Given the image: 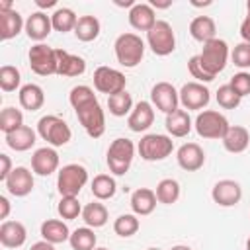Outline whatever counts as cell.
Listing matches in <instances>:
<instances>
[{
  "instance_id": "obj_43",
  "label": "cell",
  "mask_w": 250,
  "mask_h": 250,
  "mask_svg": "<svg viewBox=\"0 0 250 250\" xmlns=\"http://www.w3.org/2000/svg\"><path fill=\"white\" fill-rule=\"evenodd\" d=\"M230 59L234 62V66L238 68H248L250 66V43L242 41L238 45H234L232 53H230Z\"/></svg>"
},
{
  "instance_id": "obj_29",
  "label": "cell",
  "mask_w": 250,
  "mask_h": 250,
  "mask_svg": "<svg viewBox=\"0 0 250 250\" xmlns=\"http://www.w3.org/2000/svg\"><path fill=\"white\" fill-rule=\"evenodd\" d=\"M215 31H217L215 21H213V18H209V16H197V18H193L191 23H189V33H191V37H193L195 41H199V43H207V41L215 39Z\"/></svg>"
},
{
  "instance_id": "obj_46",
  "label": "cell",
  "mask_w": 250,
  "mask_h": 250,
  "mask_svg": "<svg viewBox=\"0 0 250 250\" xmlns=\"http://www.w3.org/2000/svg\"><path fill=\"white\" fill-rule=\"evenodd\" d=\"M12 160L8 154H0V180L6 182V178L12 174Z\"/></svg>"
},
{
  "instance_id": "obj_24",
  "label": "cell",
  "mask_w": 250,
  "mask_h": 250,
  "mask_svg": "<svg viewBox=\"0 0 250 250\" xmlns=\"http://www.w3.org/2000/svg\"><path fill=\"white\" fill-rule=\"evenodd\" d=\"M23 27H25V21L21 20L18 10L12 8L6 12H0V39L2 41L14 39Z\"/></svg>"
},
{
  "instance_id": "obj_48",
  "label": "cell",
  "mask_w": 250,
  "mask_h": 250,
  "mask_svg": "<svg viewBox=\"0 0 250 250\" xmlns=\"http://www.w3.org/2000/svg\"><path fill=\"white\" fill-rule=\"evenodd\" d=\"M8 215H10V201L8 197L0 195V219H8Z\"/></svg>"
},
{
  "instance_id": "obj_26",
  "label": "cell",
  "mask_w": 250,
  "mask_h": 250,
  "mask_svg": "<svg viewBox=\"0 0 250 250\" xmlns=\"http://www.w3.org/2000/svg\"><path fill=\"white\" fill-rule=\"evenodd\" d=\"M35 139H37L35 131L31 127H27V125H21L20 129H16V131L6 135V145L16 152H25L35 145Z\"/></svg>"
},
{
  "instance_id": "obj_11",
  "label": "cell",
  "mask_w": 250,
  "mask_h": 250,
  "mask_svg": "<svg viewBox=\"0 0 250 250\" xmlns=\"http://www.w3.org/2000/svg\"><path fill=\"white\" fill-rule=\"evenodd\" d=\"M29 66L35 74L39 76H51L57 74V57H55V49H51L49 45L37 43L29 49Z\"/></svg>"
},
{
  "instance_id": "obj_27",
  "label": "cell",
  "mask_w": 250,
  "mask_h": 250,
  "mask_svg": "<svg viewBox=\"0 0 250 250\" xmlns=\"http://www.w3.org/2000/svg\"><path fill=\"white\" fill-rule=\"evenodd\" d=\"M41 236H43V240H47L51 244H61L70 238V230H68L66 223H62L59 219H47L41 225Z\"/></svg>"
},
{
  "instance_id": "obj_38",
  "label": "cell",
  "mask_w": 250,
  "mask_h": 250,
  "mask_svg": "<svg viewBox=\"0 0 250 250\" xmlns=\"http://www.w3.org/2000/svg\"><path fill=\"white\" fill-rule=\"evenodd\" d=\"M139 227H141V223H139V219H137L135 213L119 215V217L115 219V223H113V230H115V234H119V236H123V238L133 236V234L139 230Z\"/></svg>"
},
{
  "instance_id": "obj_12",
  "label": "cell",
  "mask_w": 250,
  "mask_h": 250,
  "mask_svg": "<svg viewBox=\"0 0 250 250\" xmlns=\"http://www.w3.org/2000/svg\"><path fill=\"white\" fill-rule=\"evenodd\" d=\"M150 100L156 105V109H160L162 113L168 115V113L178 109L180 94L170 82H156L152 86V90H150Z\"/></svg>"
},
{
  "instance_id": "obj_54",
  "label": "cell",
  "mask_w": 250,
  "mask_h": 250,
  "mask_svg": "<svg viewBox=\"0 0 250 250\" xmlns=\"http://www.w3.org/2000/svg\"><path fill=\"white\" fill-rule=\"evenodd\" d=\"M246 250H250V238L246 240Z\"/></svg>"
},
{
  "instance_id": "obj_6",
  "label": "cell",
  "mask_w": 250,
  "mask_h": 250,
  "mask_svg": "<svg viewBox=\"0 0 250 250\" xmlns=\"http://www.w3.org/2000/svg\"><path fill=\"white\" fill-rule=\"evenodd\" d=\"M139 154L143 160L146 162H156V160H164L166 156L172 154L174 150V143L168 135H160V133H150L145 135L139 141Z\"/></svg>"
},
{
  "instance_id": "obj_56",
  "label": "cell",
  "mask_w": 250,
  "mask_h": 250,
  "mask_svg": "<svg viewBox=\"0 0 250 250\" xmlns=\"http://www.w3.org/2000/svg\"><path fill=\"white\" fill-rule=\"evenodd\" d=\"M146 250H160V248H146Z\"/></svg>"
},
{
  "instance_id": "obj_31",
  "label": "cell",
  "mask_w": 250,
  "mask_h": 250,
  "mask_svg": "<svg viewBox=\"0 0 250 250\" xmlns=\"http://www.w3.org/2000/svg\"><path fill=\"white\" fill-rule=\"evenodd\" d=\"M74 35L78 41L90 43L100 35V20L96 16H80L74 27Z\"/></svg>"
},
{
  "instance_id": "obj_36",
  "label": "cell",
  "mask_w": 250,
  "mask_h": 250,
  "mask_svg": "<svg viewBox=\"0 0 250 250\" xmlns=\"http://www.w3.org/2000/svg\"><path fill=\"white\" fill-rule=\"evenodd\" d=\"M154 193H156L158 203L172 205V203H176L178 197H180V184H178L176 180H172V178H164V180L158 182Z\"/></svg>"
},
{
  "instance_id": "obj_3",
  "label": "cell",
  "mask_w": 250,
  "mask_h": 250,
  "mask_svg": "<svg viewBox=\"0 0 250 250\" xmlns=\"http://www.w3.org/2000/svg\"><path fill=\"white\" fill-rule=\"evenodd\" d=\"M197 57H199L201 66L215 78V76H217L219 72H223L225 66H227L229 45H227V41L215 37V39L203 43V49H201V53H199Z\"/></svg>"
},
{
  "instance_id": "obj_25",
  "label": "cell",
  "mask_w": 250,
  "mask_h": 250,
  "mask_svg": "<svg viewBox=\"0 0 250 250\" xmlns=\"http://www.w3.org/2000/svg\"><path fill=\"white\" fill-rule=\"evenodd\" d=\"M156 201H158L156 193L148 188H139L131 193V209L135 215H141V217L150 215L156 207Z\"/></svg>"
},
{
  "instance_id": "obj_33",
  "label": "cell",
  "mask_w": 250,
  "mask_h": 250,
  "mask_svg": "<svg viewBox=\"0 0 250 250\" xmlns=\"http://www.w3.org/2000/svg\"><path fill=\"white\" fill-rule=\"evenodd\" d=\"M76 21H78V16H76L74 10H70V8H57V10L53 12V16H51L53 29H55V31H61V33L74 31Z\"/></svg>"
},
{
  "instance_id": "obj_32",
  "label": "cell",
  "mask_w": 250,
  "mask_h": 250,
  "mask_svg": "<svg viewBox=\"0 0 250 250\" xmlns=\"http://www.w3.org/2000/svg\"><path fill=\"white\" fill-rule=\"evenodd\" d=\"M82 219L86 223V227L90 229H100L107 223V209L104 203L100 201H92L82 209Z\"/></svg>"
},
{
  "instance_id": "obj_9",
  "label": "cell",
  "mask_w": 250,
  "mask_h": 250,
  "mask_svg": "<svg viewBox=\"0 0 250 250\" xmlns=\"http://www.w3.org/2000/svg\"><path fill=\"white\" fill-rule=\"evenodd\" d=\"M193 127H195L197 135L203 139H223L230 125L223 113H219L215 109H205V111L197 113Z\"/></svg>"
},
{
  "instance_id": "obj_19",
  "label": "cell",
  "mask_w": 250,
  "mask_h": 250,
  "mask_svg": "<svg viewBox=\"0 0 250 250\" xmlns=\"http://www.w3.org/2000/svg\"><path fill=\"white\" fill-rule=\"evenodd\" d=\"M129 23L131 27L139 29V31H150L152 25L156 23V16H154V8L150 4L139 2L129 10Z\"/></svg>"
},
{
  "instance_id": "obj_20",
  "label": "cell",
  "mask_w": 250,
  "mask_h": 250,
  "mask_svg": "<svg viewBox=\"0 0 250 250\" xmlns=\"http://www.w3.org/2000/svg\"><path fill=\"white\" fill-rule=\"evenodd\" d=\"M154 121V109L148 102H139L133 111L129 113V119H127V125L133 133H143L146 131Z\"/></svg>"
},
{
  "instance_id": "obj_42",
  "label": "cell",
  "mask_w": 250,
  "mask_h": 250,
  "mask_svg": "<svg viewBox=\"0 0 250 250\" xmlns=\"http://www.w3.org/2000/svg\"><path fill=\"white\" fill-rule=\"evenodd\" d=\"M240 96L229 86V84H225V86H221L219 90H217V104L223 107V109H234V107H238L240 105Z\"/></svg>"
},
{
  "instance_id": "obj_14",
  "label": "cell",
  "mask_w": 250,
  "mask_h": 250,
  "mask_svg": "<svg viewBox=\"0 0 250 250\" xmlns=\"http://www.w3.org/2000/svg\"><path fill=\"white\" fill-rule=\"evenodd\" d=\"M211 197L221 207H232V205H236L240 201L242 188L234 180H219L211 189Z\"/></svg>"
},
{
  "instance_id": "obj_34",
  "label": "cell",
  "mask_w": 250,
  "mask_h": 250,
  "mask_svg": "<svg viewBox=\"0 0 250 250\" xmlns=\"http://www.w3.org/2000/svg\"><path fill=\"white\" fill-rule=\"evenodd\" d=\"M107 109L111 115L115 117H125L127 113L133 111V98L127 90L119 92V94H113L107 98Z\"/></svg>"
},
{
  "instance_id": "obj_8",
  "label": "cell",
  "mask_w": 250,
  "mask_h": 250,
  "mask_svg": "<svg viewBox=\"0 0 250 250\" xmlns=\"http://www.w3.org/2000/svg\"><path fill=\"white\" fill-rule=\"evenodd\" d=\"M146 43H148L150 51L154 55H158V57H166V55L174 53L176 35H174L172 25L168 21H164V20H156L152 29L146 33Z\"/></svg>"
},
{
  "instance_id": "obj_47",
  "label": "cell",
  "mask_w": 250,
  "mask_h": 250,
  "mask_svg": "<svg viewBox=\"0 0 250 250\" xmlns=\"http://www.w3.org/2000/svg\"><path fill=\"white\" fill-rule=\"evenodd\" d=\"M240 35H242V39L246 43H250V16H246L242 20V23H240Z\"/></svg>"
},
{
  "instance_id": "obj_21",
  "label": "cell",
  "mask_w": 250,
  "mask_h": 250,
  "mask_svg": "<svg viewBox=\"0 0 250 250\" xmlns=\"http://www.w3.org/2000/svg\"><path fill=\"white\" fill-rule=\"evenodd\" d=\"M27 238V230L20 221H4L0 225V242L6 248H20Z\"/></svg>"
},
{
  "instance_id": "obj_22",
  "label": "cell",
  "mask_w": 250,
  "mask_h": 250,
  "mask_svg": "<svg viewBox=\"0 0 250 250\" xmlns=\"http://www.w3.org/2000/svg\"><path fill=\"white\" fill-rule=\"evenodd\" d=\"M221 141H223L225 150H229L232 154H238V152H244L248 148V145H250V133L242 125H230L229 131L225 133V137Z\"/></svg>"
},
{
  "instance_id": "obj_13",
  "label": "cell",
  "mask_w": 250,
  "mask_h": 250,
  "mask_svg": "<svg viewBox=\"0 0 250 250\" xmlns=\"http://www.w3.org/2000/svg\"><path fill=\"white\" fill-rule=\"evenodd\" d=\"M178 94H180V104L186 109H203L211 100V92L201 82H188L182 86Z\"/></svg>"
},
{
  "instance_id": "obj_52",
  "label": "cell",
  "mask_w": 250,
  "mask_h": 250,
  "mask_svg": "<svg viewBox=\"0 0 250 250\" xmlns=\"http://www.w3.org/2000/svg\"><path fill=\"white\" fill-rule=\"evenodd\" d=\"M170 250H191L189 246H186V244H176V246H172Z\"/></svg>"
},
{
  "instance_id": "obj_4",
  "label": "cell",
  "mask_w": 250,
  "mask_h": 250,
  "mask_svg": "<svg viewBox=\"0 0 250 250\" xmlns=\"http://www.w3.org/2000/svg\"><path fill=\"white\" fill-rule=\"evenodd\" d=\"M37 135L43 141H47L51 146H62L70 141L72 131L64 119L57 115H43L37 121Z\"/></svg>"
},
{
  "instance_id": "obj_39",
  "label": "cell",
  "mask_w": 250,
  "mask_h": 250,
  "mask_svg": "<svg viewBox=\"0 0 250 250\" xmlns=\"http://www.w3.org/2000/svg\"><path fill=\"white\" fill-rule=\"evenodd\" d=\"M23 125V113L16 107H4L0 113V129L4 131V135L20 129Z\"/></svg>"
},
{
  "instance_id": "obj_51",
  "label": "cell",
  "mask_w": 250,
  "mask_h": 250,
  "mask_svg": "<svg viewBox=\"0 0 250 250\" xmlns=\"http://www.w3.org/2000/svg\"><path fill=\"white\" fill-rule=\"evenodd\" d=\"M150 6L152 8H168V6H172V0H168V2H156V0H152Z\"/></svg>"
},
{
  "instance_id": "obj_23",
  "label": "cell",
  "mask_w": 250,
  "mask_h": 250,
  "mask_svg": "<svg viewBox=\"0 0 250 250\" xmlns=\"http://www.w3.org/2000/svg\"><path fill=\"white\" fill-rule=\"evenodd\" d=\"M53 29L51 23V16L43 14V12H33L27 20H25V33L29 39L33 41H43Z\"/></svg>"
},
{
  "instance_id": "obj_41",
  "label": "cell",
  "mask_w": 250,
  "mask_h": 250,
  "mask_svg": "<svg viewBox=\"0 0 250 250\" xmlns=\"http://www.w3.org/2000/svg\"><path fill=\"white\" fill-rule=\"evenodd\" d=\"M82 209H84V207H80L78 197H61V201H59V205H57L59 215H61L62 219H66V221H72V219H76L78 215H82Z\"/></svg>"
},
{
  "instance_id": "obj_49",
  "label": "cell",
  "mask_w": 250,
  "mask_h": 250,
  "mask_svg": "<svg viewBox=\"0 0 250 250\" xmlns=\"http://www.w3.org/2000/svg\"><path fill=\"white\" fill-rule=\"evenodd\" d=\"M29 250H55V244H51V242H47V240H39V242L31 244Z\"/></svg>"
},
{
  "instance_id": "obj_50",
  "label": "cell",
  "mask_w": 250,
  "mask_h": 250,
  "mask_svg": "<svg viewBox=\"0 0 250 250\" xmlns=\"http://www.w3.org/2000/svg\"><path fill=\"white\" fill-rule=\"evenodd\" d=\"M35 4L39 8H53V6H57V0H37Z\"/></svg>"
},
{
  "instance_id": "obj_53",
  "label": "cell",
  "mask_w": 250,
  "mask_h": 250,
  "mask_svg": "<svg viewBox=\"0 0 250 250\" xmlns=\"http://www.w3.org/2000/svg\"><path fill=\"white\" fill-rule=\"evenodd\" d=\"M246 10H248V16H250V0L246 2Z\"/></svg>"
},
{
  "instance_id": "obj_5",
  "label": "cell",
  "mask_w": 250,
  "mask_h": 250,
  "mask_svg": "<svg viewBox=\"0 0 250 250\" xmlns=\"http://www.w3.org/2000/svg\"><path fill=\"white\" fill-rule=\"evenodd\" d=\"M88 182V170L82 164H66L59 170L57 188L61 197H76Z\"/></svg>"
},
{
  "instance_id": "obj_1",
  "label": "cell",
  "mask_w": 250,
  "mask_h": 250,
  "mask_svg": "<svg viewBox=\"0 0 250 250\" xmlns=\"http://www.w3.org/2000/svg\"><path fill=\"white\" fill-rule=\"evenodd\" d=\"M68 102L76 111V117L88 137L100 139L105 131V115L104 109L90 86H74L68 94Z\"/></svg>"
},
{
  "instance_id": "obj_7",
  "label": "cell",
  "mask_w": 250,
  "mask_h": 250,
  "mask_svg": "<svg viewBox=\"0 0 250 250\" xmlns=\"http://www.w3.org/2000/svg\"><path fill=\"white\" fill-rule=\"evenodd\" d=\"M133 156H135V145L129 141V139H115L109 148H107V166H109V172H113L115 176H123L127 174L131 162H133Z\"/></svg>"
},
{
  "instance_id": "obj_2",
  "label": "cell",
  "mask_w": 250,
  "mask_h": 250,
  "mask_svg": "<svg viewBox=\"0 0 250 250\" xmlns=\"http://www.w3.org/2000/svg\"><path fill=\"white\" fill-rule=\"evenodd\" d=\"M115 57L121 66L133 68L137 66L145 57V41L137 33H121L115 39Z\"/></svg>"
},
{
  "instance_id": "obj_40",
  "label": "cell",
  "mask_w": 250,
  "mask_h": 250,
  "mask_svg": "<svg viewBox=\"0 0 250 250\" xmlns=\"http://www.w3.org/2000/svg\"><path fill=\"white\" fill-rule=\"evenodd\" d=\"M20 82H21V74L16 66L4 64L0 68V88L4 92H14L16 88H20Z\"/></svg>"
},
{
  "instance_id": "obj_18",
  "label": "cell",
  "mask_w": 250,
  "mask_h": 250,
  "mask_svg": "<svg viewBox=\"0 0 250 250\" xmlns=\"http://www.w3.org/2000/svg\"><path fill=\"white\" fill-rule=\"evenodd\" d=\"M57 57V74L61 76H80L86 70V62L82 57L72 55L64 49H55Z\"/></svg>"
},
{
  "instance_id": "obj_55",
  "label": "cell",
  "mask_w": 250,
  "mask_h": 250,
  "mask_svg": "<svg viewBox=\"0 0 250 250\" xmlns=\"http://www.w3.org/2000/svg\"><path fill=\"white\" fill-rule=\"evenodd\" d=\"M94 250H109V248H94Z\"/></svg>"
},
{
  "instance_id": "obj_15",
  "label": "cell",
  "mask_w": 250,
  "mask_h": 250,
  "mask_svg": "<svg viewBox=\"0 0 250 250\" xmlns=\"http://www.w3.org/2000/svg\"><path fill=\"white\" fill-rule=\"evenodd\" d=\"M6 189L16 197H25L33 189V174L25 166H16L12 174L6 178Z\"/></svg>"
},
{
  "instance_id": "obj_16",
  "label": "cell",
  "mask_w": 250,
  "mask_h": 250,
  "mask_svg": "<svg viewBox=\"0 0 250 250\" xmlns=\"http://www.w3.org/2000/svg\"><path fill=\"white\" fill-rule=\"evenodd\" d=\"M176 158H178L180 168H184L186 172H195L205 164V152L197 143L182 145L176 152Z\"/></svg>"
},
{
  "instance_id": "obj_44",
  "label": "cell",
  "mask_w": 250,
  "mask_h": 250,
  "mask_svg": "<svg viewBox=\"0 0 250 250\" xmlns=\"http://www.w3.org/2000/svg\"><path fill=\"white\" fill-rule=\"evenodd\" d=\"M229 86H230L240 98L248 96V94H250V72H238V74H234V76L230 78Z\"/></svg>"
},
{
  "instance_id": "obj_45",
  "label": "cell",
  "mask_w": 250,
  "mask_h": 250,
  "mask_svg": "<svg viewBox=\"0 0 250 250\" xmlns=\"http://www.w3.org/2000/svg\"><path fill=\"white\" fill-rule=\"evenodd\" d=\"M188 70H189V74L193 76V78H197V82H211V80H215L203 66H201V62H199V57L197 55H193L189 61H188Z\"/></svg>"
},
{
  "instance_id": "obj_37",
  "label": "cell",
  "mask_w": 250,
  "mask_h": 250,
  "mask_svg": "<svg viewBox=\"0 0 250 250\" xmlns=\"http://www.w3.org/2000/svg\"><path fill=\"white\" fill-rule=\"evenodd\" d=\"M72 250H94L96 248V234L90 227H80L70 232L68 238Z\"/></svg>"
},
{
  "instance_id": "obj_30",
  "label": "cell",
  "mask_w": 250,
  "mask_h": 250,
  "mask_svg": "<svg viewBox=\"0 0 250 250\" xmlns=\"http://www.w3.org/2000/svg\"><path fill=\"white\" fill-rule=\"evenodd\" d=\"M166 131L172 137H186L191 131V119L186 109H176L166 115Z\"/></svg>"
},
{
  "instance_id": "obj_10",
  "label": "cell",
  "mask_w": 250,
  "mask_h": 250,
  "mask_svg": "<svg viewBox=\"0 0 250 250\" xmlns=\"http://www.w3.org/2000/svg\"><path fill=\"white\" fill-rule=\"evenodd\" d=\"M125 84H127V78L117 68L98 66L94 70V88L98 92H102V94H107V98L113 96V94L123 92L125 90Z\"/></svg>"
},
{
  "instance_id": "obj_28",
  "label": "cell",
  "mask_w": 250,
  "mask_h": 250,
  "mask_svg": "<svg viewBox=\"0 0 250 250\" xmlns=\"http://www.w3.org/2000/svg\"><path fill=\"white\" fill-rule=\"evenodd\" d=\"M20 105L27 111H37L45 104V94L43 88L37 84H25L20 88Z\"/></svg>"
},
{
  "instance_id": "obj_35",
  "label": "cell",
  "mask_w": 250,
  "mask_h": 250,
  "mask_svg": "<svg viewBox=\"0 0 250 250\" xmlns=\"http://www.w3.org/2000/svg\"><path fill=\"white\" fill-rule=\"evenodd\" d=\"M115 189H117V184H115V180L109 174H98L92 180V193L100 201L113 197L115 195Z\"/></svg>"
},
{
  "instance_id": "obj_17",
  "label": "cell",
  "mask_w": 250,
  "mask_h": 250,
  "mask_svg": "<svg viewBox=\"0 0 250 250\" xmlns=\"http://www.w3.org/2000/svg\"><path fill=\"white\" fill-rule=\"evenodd\" d=\"M59 168V154L53 146L37 148L31 156V170L37 176H51Z\"/></svg>"
}]
</instances>
